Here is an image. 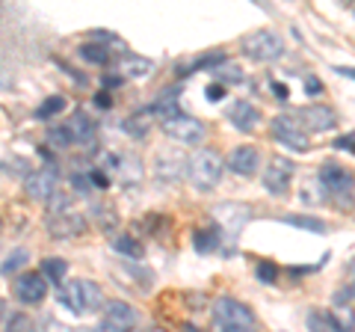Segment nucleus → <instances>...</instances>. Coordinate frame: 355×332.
<instances>
[{
    "mask_svg": "<svg viewBox=\"0 0 355 332\" xmlns=\"http://www.w3.org/2000/svg\"><path fill=\"white\" fill-rule=\"evenodd\" d=\"M193 247H196V252H202V256H210V252H216V249H219V231H216V229L196 231V235H193Z\"/></svg>",
    "mask_w": 355,
    "mask_h": 332,
    "instance_id": "obj_23",
    "label": "nucleus"
},
{
    "mask_svg": "<svg viewBox=\"0 0 355 332\" xmlns=\"http://www.w3.org/2000/svg\"><path fill=\"white\" fill-rule=\"evenodd\" d=\"M89 179H92L95 187H101V190H107V187H110V175H104L101 169H89Z\"/></svg>",
    "mask_w": 355,
    "mask_h": 332,
    "instance_id": "obj_37",
    "label": "nucleus"
},
{
    "mask_svg": "<svg viewBox=\"0 0 355 332\" xmlns=\"http://www.w3.org/2000/svg\"><path fill=\"white\" fill-rule=\"evenodd\" d=\"M57 187H60V172L53 166H39L36 172H30L24 179V193L33 202H51L57 196Z\"/></svg>",
    "mask_w": 355,
    "mask_h": 332,
    "instance_id": "obj_7",
    "label": "nucleus"
},
{
    "mask_svg": "<svg viewBox=\"0 0 355 332\" xmlns=\"http://www.w3.org/2000/svg\"><path fill=\"white\" fill-rule=\"evenodd\" d=\"M275 276H279V267H275V264H270V261L258 264V279L261 282H275Z\"/></svg>",
    "mask_w": 355,
    "mask_h": 332,
    "instance_id": "obj_34",
    "label": "nucleus"
},
{
    "mask_svg": "<svg viewBox=\"0 0 355 332\" xmlns=\"http://www.w3.org/2000/svg\"><path fill=\"white\" fill-rule=\"evenodd\" d=\"M291 181H293V163L287 158H272L270 166H266V172H263V187L272 196H287Z\"/></svg>",
    "mask_w": 355,
    "mask_h": 332,
    "instance_id": "obj_10",
    "label": "nucleus"
},
{
    "mask_svg": "<svg viewBox=\"0 0 355 332\" xmlns=\"http://www.w3.org/2000/svg\"><path fill=\"white\" fill-rule=\"evenodd\" d=\"M272 137L282 142V146L287 149H293V151H308L311 149V142H308V134L302 128H299V122L293 116H275L272 119Z\"/></svg>",
    "mask_w": 355,
    "mask_h": 332,
    "instance_id": "obj_9",
    "label": "nucleus"
},
{
    "mask_svg": "<svg viewBox=\"0 0 355 332\" xmlns=\"http://www.w3.org/2000/svg\"><path fill=\"white\" fill-rule=\"evenodd\" d=\"M142 116H146V113H139V116L128 119V122H125V125H121V128H125L128 134H133V137H142V134H146V131H148V122H142Z\"/></svg>",
    "mask_w": 355,
    "mask_h": 332,
    "instance_id": "obj_33",
    "label": "nucleus"
},
{
    "mask_svg": "<svg viewBox=\"0 0 355 332\" xmlns=\"http://www.w3.org/2000/svg\"><path fill=\"white\" fill-rule=\"evenodd\" d=\"M272 92L279 95V101H287V98H291V92H287V86H284V83H272Z\"/></svg>",
    "mask_w": 355,
    "mask_h": 332,
    "instance_id": "obj_41",
    "label": "nucleus"
},
{
    "mask_svg": "<svg viewBox=\"0 0 355 332\" xmlns=\"http://www.w3.org/2000/svg\"><path fill=\"white\" fill-rule=\"evenodd\" d=\"M214 74L222 81V86L225 83H243V72H240V65H234V63H222L219 69H214Z\"/></svg>",
    "mask_w": 355,
    "mask_h": 332,
    "instance_id": "obj_31",
    "label": "nucleus"
},
{
    "mask_svg": "<svg viewBox=\"0 0 355 332\" xmlns=\"http://www.w3.org/2000/svg\"><path fill=\"white\" fill-rule=\"evenodd\" d=\"M121 83V77L116 74V77H104V90H107V86H119Z\"/></svg>",
    "mask_w": 355,
    "mask_h": 332,
    "instance_id": "obj_44",
    "label": "nucleus"
},
{
    "mask_svg": "<svg viewBox=\"0 0 355 332\" xmlns=\"http://www.w3.org/2000/svg\"><path fill=\"white\" fill-rule=\"evenodd\" d=\"M148 113L157 116L160 122H169V119H175V116H181V107H178V92L166 90V92L157 98V101L148 107Z\"/></svg>",
    "mask_w": 355,
    "mask_h": 332,
    "instance_id": "obj_20",
    "label": "nucleus"
},
{
    "mask_svg": "<svg viewBox=\"0 0 355 332\" xmlns=\"http://www.w3.org/2000/svg\"><path fill=\"white\" fill-rule=\"evenodd\" d=\"M308 329H311V332H347V329L338 324V317L320 315V312H311V315H308Z\"/></svg>",
    "mask_w": 355,
    "mask_h": 332,
    "instance_id": "obj_24",
    "label": "nucleus"
},
{
    "mask_svg": "<svg viewBox=\"0 0 355 332\" xmlns=\"http://www.w3.org/2000/svg\"><path fill=\"white\" fill-rule=\"evenodd\" d=\"M258 163H261V154L254 146H237L228 154V169L243 175V179H252V175L258 172Z\"/></svg>",
    "mask_w": 355,
    "mask_h": 332,
    "instance_id": "obj_15",
    "label": "nucleus"
},
{
    "mask_svg": "<svg viewBox=\"0 0 355 332\" xmlns=\"http://www.w3.org/2000/svg\"><path fill=\"white\" fill-rule=\"evenodd\" d=\"M184 172H187V163H184V158H181L178 151L160 154L157 163H154V175H157L160 181H166V184L181 181V179H184Z\"/></svg>",
    "mask_w": 355,
    "mask_h": 332,
    "instance_id": "obj_19",
    "label": "nucleus"
},
{
    "mask_svg": "<svg viewBox=\"0 0 355 332\" xmlns=\"http://www.w3.org/2000/svg\"><path fill=\"white\" fill-rule=\"evenodd\" d=\"M95 104H98V107H104V110H110V107H113V98H110V92L104 90V92H98V95H95Z\"/></svg>",
    "mask_w": 355,
    "mask_h": 332,
    "instance_id": "obj_40",
    "label": "nucleus"
},
{
    "mask_svg": "<svg viewBox=\"0 0 355 332\" xmlns=\"http://www.w3.org/2000/svg\"><path fill=\"white\" fill-rule=\"evenodd\" d=\"M214 332H254V329H214Z\"/></svg>",
    "mask_w": 355,
    "mask_h": 332,
    "instance_id": "obj_45",
    "label": "nucleus"
},
{
    "mask_svg": "<svg viewBox=\"0 0 355 332\" xmlns=\"http://www.w3.org/2000/svg\"><path fill=\"white\" fill-rule=\"evenodd\" d=\"M282 223L296 226V229H305V231H314V235H323V231H326V223H320L317 217H296V214H287V217H282Z\"/></svg>",
    "mask_w": 355,
    "mask_h": 332,
    "instance_id": "obj_27",
    "label": "nucleus"
},
{
    "mask_svg": "<svg viewBox=\"0 0 355 332\" xmlns=\"http://www.w3.org/2000/svg\"><path fill=\"white\" fill-rule=\"evenodd\" d=\"M205 95H207V101H222V98H225V86H222V83H210L205 90Z\"/></svg>",
    "mask_w": 355,
    "mask_h": 332,
    "instance_id": "obj_35",
    "label": "nucleus"
},
{
    "mask_svg": "<svg viewBox=\"0 0 355 332\" xmlns=\"http://www.w3.org/2000/svg\"><path fill=\"white\" fill-rule=\"evenodd\" d=\"M30 261V252L27 249H12L9 256L3 258V264H0V273L3 276H12V273H18L24 264Z\"/></svg>",
    "mask_w": 355,
    "mask_h": 332,
    "instance_id": "obj_28",
    "label": "nucleus"
},
{
    "mask_svg": "<svg viewBox=\"0 0 355 332\" xmlns=\"http://www.w3.org/2000/svg\"><path fill=\"white\" fill-rule=\"evenodd\" d=\"M293 119L299 122V128L305 131H314V134H326V131H331L338 125V113L331 110L329 104H308L302 110H296Z\"/></svg>",
    "mask_w": 355,
    "mask_h": 332,
    "instance_id": "obj_8",
    "label": "nucleus"
},
{
    "mask_svg": "<svg viewBox=\"0 0 355 332\" xmlns=\"http://www.w3.org/2000/svg\"><path fill=\"white\" fill-rule=\"evenodd\" d=\"M95 332H128V329H119V326H113V324H107V320H101V324L95 326Z\"/></svg>",
    "mask_w": 355,
    "mask_h": 332,
    "instance_id": "obj_42",
    "label": "nucleus"
},
{
    "mask_svg": "<svg viewBox=\"0 0 355 332\" xmlns=\"http://www.w3.org/2000/svg\"><path fill=\"white\" fill-rule=\"evenodd\" d=\"M154 72V60L148 57H139V53H125V57H119L116 63V74L121 81H142V77H148Z\"/></svg>",
    "mask_w": 355,
    "mask_h": 332,
    "instance_id": "obj_17",
    "label": "nucleus"
},
{
    "mask_svg": "<svg viewBox=\"0 0 355 332\" xmlns=\"http://www.w3.org/2000/svg\"><path fill=\"white\" fill-rule=\"evenodd\" d=\"M163 134L169 140H175V142H181V146H198V142L205 140L207 128H205V122L181 113V116H175L169 122H163Z\"/></svg>",
    "mask_w": 355,
    "mask_h": 332,
    "instance_id": "obj_6",
    "label": "nucleus"
},
{
    "mask_svg": "<svg viewBox=\"0 0 355 332\" xmlns=\"http://www.w3.org/2000/svg\"><path fill=\"white\" fill-rule=\"evenodd\" d=\"M104 320H107V324H113V326H119V329L133 332V326L139 324V315H137V308H133L130 303L107 300L104 303Z\"/></svg>",
    "mask_w": 355,
    "mask_h": 332,
    "instance_id": "obj_14",
    "label": "nucleus"
},
{
    "mask_svg": "<svg viewBox=\"0 0 355 332\" xmlns=\"http://www.w3.org/2000/svg\"><path fill=\"white\" fill-rule=\"evenodd\" d=\"M317 179H320V184H323V190L331 193L338 208H352L355 205V179H352L349 169L335 166V163H326V166H320Z\"/></svg>",
    "mask_w": 355,
    "mask_h": 332,
    "instance_id": "obj_3",
    "label": "nucleus"
},
{
    "mask_svg": "<svg viewBox=\"0 0 355 332\" xmlns=\"http://www.w3.org/2000/svg\"><path fill=\"white\" fill-rule=\"evenodd\" d=\"M83 229H86V217L74 214V211H62V214L48 217V231H51V238H57V240H69V238L83 235Z\"/></svg>",
    "mask_w": 355,
    "mask_h": 332,
    "instance_id": "obj_12",
    "label": "nucleus"
},
{
    "mask_svg": "<svg viewBox=\"0 0 355 332\" xmlns=\"http://www.w3.org/2000/svg\"><path fill=\"white\" fill-rule=\"evenodd\" d=\"M62 110H65V98L62 95H51V98H44V101L36 107V119L39 122H48L53 116H60Z\"/></svg>",
    "mask_w": 355,
    "mask_h": 332,
    "instance_id": "obj_26",
    "label": "nucleus"
},
{
    "mask_svg": "<svg viewBox=\"0 0 355 332\" xmlns=\"http://www.w3.org/2000/svg\"><path fill=\"white\" fill-rule=\"evenodd\" d=\"M254 315L234 297H219L214 303V329H252Z\"/></svg>",
    "mask_w": 355,
    "mask_h": 332,
    "instance_id": "obj_4",
    "label": "nucleus"
},
{
    "mask_svg": "<svg viewBox=\"0 0 355 332\" xmlns=\"http://www.w3.org/2000/svg\"><path fill=\"white\" fill-rule=\"evenodd\" d=\"M83 63H92V65H107L110 63V51L107 45H95V42H89V45H80L77 48Z\"/></svg>",
    "mask_w": 355,
    "mask_h": 332,
    "instance_id": "obj_25",
    "label": "nucleus"
},
{
    "mask_svg": "<svg viewBox=\"0 0 355 332\" xmlns=\"http://www.w3.org/2000/svg\"><path fill=\"white\" fill-rule=\"evenodd\" d=\"M113 249L121 252V256H128V258H142V256H146L142 243H139V240H133V238H128V235L116 238V240H113Z\"/></svg>",
    "mask_w": 355,
    "mask_h": 332,
    "instance_id": "obj_29",
    "label": "nucleus"
},
{
    "mask_svg": "<svg viewBox=\"0 0 355 332\" xmlns=\"http://www.w3.org/2000/svg\"><path fill=\"white\" fill-rule=\"evenodd\" d=\"M119 179H121V184H125V190L130 193V181H133V187H139V181H142V163H139V158H119Z\"/></svg>",
    "mask_w": 355,
    "mask_h": 332,
    "instance_id": "obj_21",
    "label": "nucleus"
},
{
    "mask_svg": "<svg viewBox=\"0 0 355 332\" xmlns=\"http://www.w3.org/2000/svg\"><path fill=\"white\" fill-rule=\"evenodd\" d=\"M65 125V131L71 134V140H74V146H83V142H92L95 140V134H98V125H95V119H89L83 110H74L71 113V119L69 122H62Z\"/></svg>",
    "mask_w": 355,
    "mask_h": 332,
    "instance_id": "obj_18",
    "label": "nucleus"
},
{
    "mask_svg": "<svg viewBox=\"0 0 355 332\" xmlns=\"http://www.w3.org/2000/svg\"><path fill=\"white\" fill-rule=\"evenodd\" d=\"M335 149H340V151H352V154H355V134L338 137V140H335Z\"/></svg>",
    "mask_w": 355,
    "mask_h": 332,
    "instance_id": "obj_38",
    "label": "nucleus"
},
{
    "mask_svg": "<svg viewBox=\"0 0 355 332\" xmlns=\"http://www.w3.org/2000/svg\"><path fill=\"white\" fill-rule=\"evenodd\" d=\"M228 122L234 125L237 131H243V134H249V131L258 128V122H261V110L254 107L252 101H234L228 107Z\"/></svg>",
    "mask_w": 355,
    "mask_h": 332,
    "instance_id": "obj_16",
    "label": "nucleus"
},
{
    "mask_svg": "<svg viewBox=\"0 0 355 332\" xmlns=\"http://www.w3.org/2000/svg\"><path fill=\"white\" fill-rule=\"evenodd\" d=\"M352 297H355V288H352Z\"/></svg>",
    "mask_w": 355,
    "mask_h": 332,
    "instance_id": "obj_47",
    "label": "nucleus"
},
{
    "mask_svg": "<svg viewBox=\"0 0 355 332\" xmlns=\"http://www.w3.org/2000/svg\"><path fill=\"white\" fill-rule=\"evenodd\" d=\"M222 169H225V160L219 158V151L214 149H202L196 151L190 163H187V179H190V184L196 187V190H214V187L219 184L222 179Z\"/></svg>",
    "mask_w": 355,
    "mask_h": 332,
    "instance_id": "obj_2",
    "label": "nucleus"
},
{
    "mask_svg": "<svg viewBox=\"0 0 355 332\" xmlns=\"http://www.w3.org/2000/svg\"><path fill=\"white\" fill-rule=\"evenodd\" d=\"M15 297L21 303H27V306L42 303L44 297H48V279H44L42 273H36V270L21 273L15 279Z\"/></svg>",
    "mask_w": 355,
    "mask_h": 332,
    "instance_id": "obj_11",
    "label": "nucleus"
},
{
    "mask_svg": "<svg viewBox=\"0 0 355 332\" xmlns=\"http://www.w3.org/2000/svg\"><path fill=\"white\" fill-rule=\"evenodd\" d=\"M60 303L74 315H89V312L104 308V291H101V285L92 279H74L69 285H62Z\"/></svg>",
    "mask_w": 355,
    "mask_h": 332,
    "instance_id": "obj_1",
    "label": "nucleus"
},
{
    "mask_svg": "<svg viewBox=\"0 0 355 332\" xmlns=\"http://www.w3.org/2000/svg\"><path fill=\"white\" fill-rule=\"evenodd\" d=\"M48 146H53V149H71L74 146V140H71V134L65 131V125H53L51 131H48Z\"/></svg>",
    "mask_w": 355,
    "mask_h": 332,
    "instance_id": "obj_30",
    "label": "nucleus"
},
{
    "mask_svg": "<svg viewBox=\"0 0 355 332\" xmlns=\"http://www.w3.org/2000/svg\"><path fill=\"white\" fill-rule=\"evenodd\" d=\"M0 317H3V303H0Z\"/></svg>",
    "mask_w": 355,
    "mask_h": 332,
    "instance_id": "obj_46",
    "label": "nucleus"
},
{
    "mask_svg": "<svg viewBox=\"0 0 355 332\" xmlns=\"http://www.w3.org/2000/svg\"><path fill=\"white\" fill-rule=\"evenodd\" d=\"M305 92H308V95H320V92H323V83H320L317 77L305 74Z\"/></svg>",
    "mask_w": 355,
    "mask_h": 332,
    "instance_id": "obj_39",
    "label": "nucleus"
},
{
    "mask_svg": "<svg viewBox=\"0 0 355 332\" xmlns=\"http://www.w3.org/2000/svg\"><path fill=\"white\" fill-rule=\"evenodd\" d=\"M214 217L219 219L222 226H225V235H228V238H237V235H240V229L249 223L252 211H249L246 205L225 202V205H216V208H214Z\"/></svg>",
    "mask_w": 355,
    "mask_h": 332,
    "instance_id": "obj_13",
    "label": "nucleus"
},
{
    "mask_svg": "<svg viewBox=\"0 0 355 332\" xmlns=\"http://www.w3.org/2000/svg\"><path fill=\"white\" fill-rule=\"evenodd\" d=\"M243 53L254 63H272L284 53V42L279 33H272V30H254L243 39Z\"/></svg>",
    "mask_w": 355,
    "mask_h": 332,
    "instance_id": "obj_5",
    "label": "nucleus"
},
{
    "mask_svg": "<svg viewBox=\"0 0 355 332\" xmlns=\"http://www.w3.org/2000/svg\"><path fill=\"white\" fill-rule=\"evenodd\" d=\"M71 184H74V190H83V193H89V190H92V179H89V172L86 175H74V179H71Z\"/></svg>",
    "mask_w": 355,
    "mask_h": 332,
    "instance_id": "obj_36",
    "label": "nucleus"
},
{
    "mask_svg": "<svg viewBox=\"0 0 355 332\" xmlns=\"http://www.w3.org/2000/svg\"><path fill=\"white\" fill-rule=\"evenodd\" d=\"M65 273H69V261H62V258H44L42 261V276L51 285H62Z\"/></svg>",
    "mask_w": 355,
    "mask_h": 332,
    "instance_id": "obj_22",
    "label": "nucleus"
},
{
    "mask_svg": "<svg viewBox=\"0 0 355 332\" xmlns=\"http://www.w3.org/2000/svg\"><path fill=\"white\" fill-rule=\"evenodd\" d=\"M6 332H36V326H33L30 315L12 312V315H9V320H6Z\"/></svg>",
    "mask_w": 355,
    "mask_h": 332,
    "instance_id": "obj_32",
    "label": "nucleus"
},
{
    "mask_svg": "<svg viewBox=\"0 0 355 332\" xmlns=\"http://www.w3.org/2000/svg\"><path fill=\"white\" fill-rule=\"evenodd\" d=\"M335 72H338V74H343V77H349V81H355V69H343V65H338Z\"/></svg>",
    "mask_w": 355,
    "mask_h": 332,
    "instance_id": "obj_43",
    "label": "nucleus"
}]
</instances>
